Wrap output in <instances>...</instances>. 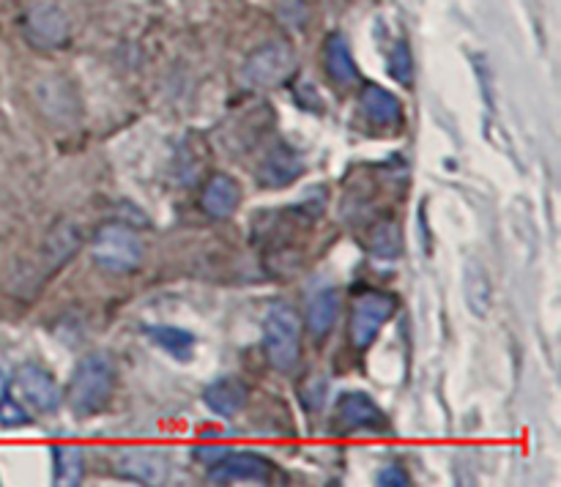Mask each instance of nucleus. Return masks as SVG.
Listing matches in <instances>:
<instances>
[{"instance_id":"obj_1","label":"nucleus","mask_w":561,"mask_h":487,"mask_svg":"<svg viewBox=\"0 0 561 487\" xmlns=\"http://www.w3.org/2000/svg\"><path fill=\"white\" fill-rule=\"evenodd\" d=\"M115 378L118 372H115L113 356L104 350L82 356L80 364L71 372L69 386H66V399H69L75 416L88 419V416L102 414L115 394Z\"/></svg>"},{"instance_id":"obj_2","label":"nucleus","mask_w":561,"mask_h":487,"mask_svg":"<svg viewBox=\"0 0 561 487\" xmlns=\"http://www.w3.org/2000/svg\"><path fill=\"white\" fill-rule=\"evenodd\" d=\"M263 350L274 370L290 372L301 356V321L299 312L285 301L268 304L263 315Z\"/></svg>"},{"instance_id":"obj_3","label":"nucleus","mask_w":561,"mask_h":487,"mask_svg":"<svg viewBox=\"0 0 561 487\" xmlns=\"http://www.w3.org/2000/svg\"><path fill=\"white\" fill-rule=\"evenodd\" d=\"M93 263L110 274H129L137 271L146 260L142 241L129 224L107 222L96 230L91 244Z\"/></svg>"},{"instance_id":"obj_4","label":"nucleus","mask_w":561,"mask_h":487,"mask_svg":"<svg viewBox=\"0 0 561 487\" xmlns=\"http://www.w3.org/2000/svg\"><path fill=\"white\" fill-rule=\"evenodd\" d=\"M398 312V299L387 290H365L351 306L348 337L356 350H367L381 334L383 323Z\"/></svg>"},{"instance_id":"obj_5","label":"nucleus","mask_w":561,"mask_h":487,"mask_svg":"<svg viewBox=\"0 0 561 487\" xmlns=\"http://www.w3.org/2000/svg\"><path fill=\"white\" fill-rule=\"evenodd\" d=\"M296 71V53L288 42H266L247 58L244 80L257 88H277Z\"/></svg>"},{"instance_id":"obj_6","label":"nucleus","mask_w":561,"mask_h":487,"mask_svg":"<svg viewBox=\"0 0 561 487\" xmlns=\"http://www.w3.org/2000/svg\"><path fill=\"white\" fill-rule=\"evenodd\" d=\"M277 476V465L255 452H228L208 468V479L217 485H268Z\"/></svg>"},{"instance_id":"obj_7","label":"nucleus","mask_w":561,"mask_h":487,"mask_svg":"<svg viewBox=\"0 0 561 487\" xmlns=\"http://www.w3.org/2000/svg\"><path fill=\"white\" fill-rule=\"evenodd\" d=\"M11 383L16 386L20 397L38 414H53V410H58L60 399H64V389L58 386L53 372L44 370L42 364H22L14 372Z\"/></svg>"},{"instance_id":"obj_8","label":"nucleus","mask_w":561,"mask_h":487,"mask_svg":"<svg viewBox=\"0 0 561 487\" xmlns=\"http://www.w3.org/2000/svg\"><path fill=\"white\" fill-rule=\"evenodd\" d=\"M25 38L36 49H58L69 42V20L53 3H36L22 20Z\"/></svg>"},{"instance_id":"obj_9","label":"nucleus","mask_w":561,"mask_h":487,"mask_svg":"<svg viewBox=\"0 0 561 487\" xmlns=\"http://www.w3.org/2000/svg\"><path fill=\"white\" fill-rule=\"evenodd\" d=\"M337 425L345 432H373V436L389 430L387 414L365 392H345L337 399Z\"/></svg>"},{"instance_id":"obj_10","label":"nucleus","mask_w":561,"mask_h":487,"mask_svg":"<svg viewBox=\"0 0 561 487\" xmlns=\"http://www.w3.org/2000/svg\"><path fill=\"white\" fill-rule=\"evenodd\" d=\"M203 403L208 405L211 414L222 416V419H233L250 403V389H247V383L241 378L225 375L219 381L208 383L206 392H203Z\"/></svg>"},{"instance_id":"obj_11","label":"nucleus","mask_w":561,"mask_h":487,"mask_svg":"<svg viewBox=\"0 0 561 487\" xmlns=\"http://www.w3.org/2000/svg\"><path fill=\"white\" fill-rule=\"evenodd\" d=\"M359 104L362 115H365L373 126H378V129H389V126L403 124V104H400V98L394 96L392 91H387V88L376 85V82H365Z\"/></svg>"},{"instance_id":"obj_12","label":"nucleus","mask_w":561,"mask_h":487,"mask_svg":"<svg viewBox=\"0 0 561 487\" xmlns=\"http://www.w3.org/2000/svg\"><path fill=\"white\" fill-rule=\"evenodd\" d=\"M301 173H305L301 159L288 146H277L257 164V184L266 186V189H279V186L294 184Z\"/></svg>"},{"instance_id":"obj_13","label":"nucleus","mask_w":561,"mask_h":487,"mask_svg":"<svg viewBox=\"0 0 561 487\" xmlns=\"http://www.w3.org/2000/svg\"><path fill=\"white\" fill-rule=\"evenodd\" d=\"M241 206V184L233 175L214 173L211 178L203 184L201 192V208L214 219H225Z\"/></svg>"},{"instance_id":"obj_14","label":"nucleus","mask_w":561,"mask_h":487,"mask_svg":"<svg viewBox=\"0 0 561 487\" xmlns=\"http://www.w3.org/2000/svg\"><path fill=\"white\" fill-rule=\"evenodd\" d=\"M323 69H327L329 80L337 88H354L359 82V69L351 55L348 42L340 33H332L323 44Z\"/></svg>"},{"instance_id":"obj_15","label":"nucleus","mask_w":561,"mask_h":487,"mask_svg":"<svg viewBox=\"0 0 561 487\" xmlns=\"http://www.w3.org/2000/svg\"><path fill=\"white\" fill-rule=\"evenodd\" d=\"M463 293L466 304L477 317H485L493 306V282L488 268L477 257H469L463 266Z\"/></svg>"},{"instance_id":"obj_16","label":"nucleus","mask_w":561,"mask_h":487,"mask_svg":"<svg viewBox=\"0 0 561 487\" xmlns=\"http://www.w3.org/2000/svg\"><path fill=\"white\" fill-rule=\"evenodd\" d=\"M340 304H343V295L337 288H327L312 295L310 306H307V328H310L312 337L323 339L332 334L340 317Z\"/></svg>"},{"instance_id":"obj_17","label":"nucleus","mask_w":561,"mask_h":487,"mask_svg":"<svg viewBox=\"0 0 561 487\" xmlns=\"http://www.w3.org/2000/svg\"><path fill=\"white\" fill-rule=\"evenodd\" d=\"M115 465H118L121 476L135 482H148V485H157V482H162L164 474H168L164 460L151 452H126L121 454Z\"/></svg>"},{"instance_id":"obj_18","label":"nucleus","mask_w":561,"mask_h":487,"mask_svg":"<svg viewBox=\"0 0 561 487\" xmlns=\"http://www.w3.org/2000/svg\"><path fill=\"white\" fill-rule=\"evenodd\" d=\"M55 463V485L75 487L85 479V452L77 443H55L53 447Z\"/></svg>"},{"instance_id":"obj_19","label":"nucleus","mask_w":561,"mask_h":487,"mask_svg":"<svg viewBox=\"0 0 561 487\" xmlns=\"http://www.w3.org/2000/svg\"><path fill=\"white\" fill-rule=\"evenodd\" d=\"M80 228L75 222L55 224L53 233L47 235V246H44L49 268H60L64 263H69L75 257V252L80 250Z\"/></svg>"},{"instance_id":"obj_20","label":"nucleus","mask_w":561,"mask_h":487,"mask_svg":"<svg viewBox=\"0 0 561 487\" xmlns=\"http://www.w3.org/2000/svg\"><path fill=\"white\" fill-rule=\"evenodd\" d=\"M146 334L153 339V345L168 350L175 359H190L195 350V337L179 326H148Z\"/></svg>"},{"instance_id":"obj_21","label":"nucleus","mask_w":561,"mask_h":487,"mask_svg":"<svg viewBox=\"0 0 561 487\" xmlns=\"http://www.w3.org/2000/svg\"><path fill=\"white\" fill-rule=\"evenodd\" d=\"M370 252L383 260H392L400 252V230L394 222H381L370 233Z\"/></svg>"},{"instance_id":"obj_22","label":"nucleus","mask_w":561,"mask_h":487,"mask_svg":"<svg viewBox=\"0 0 561 487\" xmlns=\"http://www.w3.org/2000/svg\"><path fill=\"white\" fill-rule=\"evenodd\" d=\"M389 74L400 82V85H411L414 80V63H411V49L403 42L394 44L389 53Z\"/></svg>"},{"instance_id":"obj_23","label":"nucleus","mask_w":561,"mask_h":487,"mask_svg":"<svg viewBox=\"0 0 561 487\" xmlns=\"http://www.w3.org/2000/svg\"><path fill=\"white\" fill-rule=\"evenodd\" d=\"M27 421H31V416L22 410L20 403H14V399L5 394V397L0 399V425H3V427H22V425H27Z\"/></svg>"},{"instance_id":"obj_24","label":"nucleus","mask_w":561,"mask_h":487,"mask_svg":"<svg viewBox=\"0 0 561 487\" xmlns=\"http://www.w3.org/2000/svg\"><path fill=\"white\" fill-rule=\"evenodd\" d=\"M376 482H378V485H383V487H409L411 476H409V471H405L400 463H389V465H383L381 471H378Z\"/></svg>"},{"instance_id":"obj_25","label":"nucleus","mask_w":561,"mask_h":487,"mask_svg":"<svg viewBox=\"0 0 561 487\" xmlns=\"http://www.w3.org/2000/svg\"><path fill=\"white\" fill-rule=\"evenodd\" d=\"M228 452H230V449L222 447V443H206V447L192 449V454H195L197 463L208 465V468H211L214 463H219V460H222Z\"/></svg>"},{"instance_id":"obj_26","label":"nucleus","mask_w":561,"mask_h":487,"mask_svg":"<svg viewBox=\"0 0 561 487\" xmlns=\"http://www.w3.org/2000/svg\"><path fill=\"white\" fill-rule=\"evenodd\" d=\"M11 381H14V367H11V361L0 353V399L9 394Z\"/></svg>"}]
</instances>
